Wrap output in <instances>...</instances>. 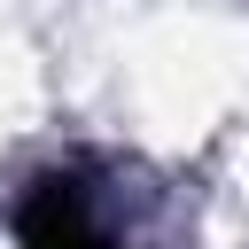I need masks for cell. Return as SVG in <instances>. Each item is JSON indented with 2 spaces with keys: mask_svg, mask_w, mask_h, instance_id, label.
Instances as JSON below:
<instances>
[{
  "mask_svg": "<svg viewBox=\"0 0 249 249\" xmlns=\"http://www.w3.org/2000/svg\"><path fill=\"white\" fill-rule=\"evenodd\" d=\"M16 241L23 249H109V233L93 226V202L70 171H47L23 187L16 202Z\"/></svg>",
  "mask_w": 249,
  "mask_h": 249,
  "instance_id": "cell-1",
  "label": "cell"
}]
</instances>
